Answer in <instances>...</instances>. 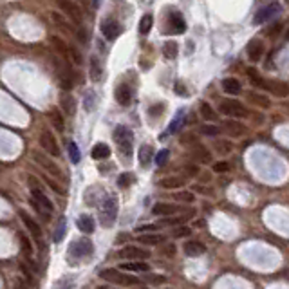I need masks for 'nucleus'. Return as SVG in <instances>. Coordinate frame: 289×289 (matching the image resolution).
Returning <instances> with one entry per match:
<instances>
[{
    "mask_svg": "<svg viewBox=\"0 0 289 289\" xmlns=\"http://www.w3.org/2000/svg\"><path fill=\"white\" fill-rule=\"evenodd\" d=\"M222 128H224V132L231 137H242L246 134V125H242L241 121H237V120H226L222 123Z\"/></svg>",
    "mask_w": 289,
    "mask_h": 289,
    "instance_id": "14",
    "label": "nucleus"
},
{
    "mask_svg": "<svg viewBox=\"0 0 289 289\" xmlns=\"http://www.w3.org/2000/svg\"><path fill=\"white\" fill-rule=\"evenodd\" d=\"M173 199L179 201V203H194L195 195L194 192H179V194L173 195Z\"/></svg>",
    "mask_w": 289,
    "mask_h": 289,
    "instance_id": "45",
    "label": "nucleus"
},
{
    "mask_svg": "<svg viewBox=\"0 0 289 289\" xmlns=\"http://www.w3.org/2000/svg\"><path fill=\"white\" fill-rule=\"evenodd\" d=\"M76 226H78L80 231H83V233H87V235H90L92 231H94V219L90 215H80L78 217V221H76Z\"/></svg>",
    "mask_w": 289,
    "mask_h": 289,
    "instance_id": "25",
    "label": "nucleus"
},
{
    "mask_svg": "<svg viewBox=\"0 0 289 289\" xmlns=\"http://www.w3.org/2000/svg\"><path fill=\"white\" fill-rule=\"evenodd\" d=\"M158 224H147V226H137V231L139 233H152L154 230H158Z\"/></svg>",
    "mask_w": 289,
    "mask_h": 289,
    "instance_id": "54",
    "label": "nucleus"
},
{
    "mask_svg": "<svg viewBox=\"0 0 289 289\" xmlns=\"http://www.w3.org/2000/svg\"><path fill=\"white\" fill-rule=\"evenodd\" d=\"M130 181H132V175H130V173H121L120 179H118V183H120L121 188H126V186L130 184Z\"/></svg>",
    "mask_w": 289,
    "mask_h": 289,
    "instance_id": "52",
    "label": "nucleus"
},
{
    "mask_svg": "<svg viewBox=\"0 0 289 289\" xmlns=\"http://www.w3.org/2000/svg\"><path fill=\"white\" fill-rule=\"evenodd\" d=\"M65 231H67V221L60 219V224H58L56 231H54V242H62L63 237H65Z\"/></svg>",
    "mask_w": 289,
    "mask_h": 289,
    "instance_id": "40",
    "label": "nucleus"
},
{
    "mask_svg": "<svg viewBox=\"0 0 289 289\" xmlns=\"http://www.w3.org/2000/svg\"><path fill=\"white\" fill-rule=\"evenodd\" d=\"M177 92H179V94H181V96H186V92H184L183 85H181V83H177Z\"/></svg>",
    "mask_w": 289,
    "mask_h": 289,
    "instance_id": "62",
    "label": "nucleus"
},
{
    "mask_svg": "<svg viewBox=\"0 0 289 289\" xmlns=\"http://www.w3.org/2000/svg\"><path fill=\"white\" fill-rule=\"evenodd\" d=\"M201 134L213 137V136H217V134H219V128H217L215 125H203V126H201Z\"/></svg>",
    "mask_w": 289,
    "mask_h": 289,
    "instance_id": "46",
    "label": "nucleus"
},
{
    "mask_svg": "<svg viewBox=\"0 0 289 289\" xmlns=\"http://www.w3.org/2000/svg\"><path fill=\"white\" fill-rule=\"evenodd\" d=\"M89 74H90V78H92V82H100V80L103 78L101 63H100V60H98L96 56L90 58V62H89Z\"/></svg>",
    "mask_w": 289,
    "mask_h": 289,
    "instance_id": "26",
    "label": "nucleus"
},
{
    "mask_svg": "<svg viewBox=\"0 0 289 289\" xmlns=\"http://www.w3.org/2000/svg\"><path fill=\"white\" fill-rule=\"evenodd\" d=\"M192 158L201 165H208L211 163V154L210 150L203 145H194V150H192Z\"/></svg>",
    "mask_w": 289,
    "mask_h": 289,
    "instance_id": "20",
    "label": "nucleus"
},
{
    "mask_svg": "<svg viewBox=\"0 0 289 289\" xmlns=\"http://www.w3.org/2000/svg\"><path fill=\"white\" fill-rule=\"evenodd\" d=\"M183 251L186 253V257L195 258V257H201L206 251V246L199 241H186L183 244Z\"/></svg>",
    "mask_w": 289,
    "mask_h": 289,
    "instance_id": "18",
    "label": "nucleus"
},
{
    "mask_svg": "<svg viewBox=\"0 0 289 289\" xmlns=\"http://www.w3.org/2000/svg\"><path fill=\"white\" fill-rule=\"evenodd\" d=\"M230 170V163H226V161H219V163L213 165V172L215 173H224Z\"/></svg>",
    "mask_w": 289,
    "mask_h": 289,
    "instance_id": "51",
    "label": "nucleus"
},
{
    "mask_svg": "<svg viewBox=\"0 0 289 289\" xmlns=\"http://www.w3.org/2000/svg\"><path fill=\"white\" fill-rule=\"evenodd\" d=\"M132 130L128 126L125 125H120L116 126L114 130V141L116 145L120 147V152L125 156V158H130L132 156Z\"/></svg>",
    "mask_w": 289,
    "mask_h": 289,
    "instance_id": "2",
    "label": "nucleus"
},
{
    "mask_svg": "<svg viewBox=\"0 0 289 289\" xmlns=\"http://www.w3.org/2000/svg\"><path fill=\"white\" fill-rule=\"evenodd\" d=\"M33 159H35V163H38L45 172H49L51 175H54V177H60V175H62V172L58 168V165L54 163L53 159H49L47 156H43L42 152H33Z\"/></svg>",
    "mask_w": 289,
    "mask_h": 289,
    "instance_id": "7",
    "label": "nucleus"
},
{
    "mask_svg": "<svg viewBox=\"0 0 289 289\" xmlns=\"http://www.w3.org/2000/svg\"><path fill=\"white\" fill-rule=\"evenodd\" d=\"M183 173L186 177H195V175H199V168L195 165H186V166H183Z\"/></svg>",
    "mask_w": 289,
    "mask_h": 289,
    "instance_id": "49",
    "label": "nucleus"
},
{
    "mask_svg": "<svg viewBox=\"0 0 289 289\" xmlns=\"http://www.w3.org/2000/svg\"><path fill=\"white\" fill-rule=\"evenodd\" d=\"M118 269H123L126 273H148L150 266L147 262H143V260H126Z\"/></svg>",
    "mask_w": 289,
    "mask_h": 289,
    "instance_id": "15",
    "label": "nucleus"
},
{
    "mask_svg": "<svg viewBox=\"0 0 289 289\" xmlns=\"http://www.w3.org/2000/svg\"><path fill=\"white\" fill-rule=\"evenodd\" d=\"M92 251H94V244H92V241H89V239L76 241L69 246V255H73V257H76V258L89 257Z\"/></svg>",
    "mask_w": 289,
    "mask_h": 289,
    "instance_id": "5",
    "label": "nucleus"
},
{
    "mask_svg": "<svg viewBox=\"0 0 289 289\" xmlns=\"http://www.w3.org/2000/svg\"><path fill=\"white\" fill-rule=\"evenodd\" d=\"M51 18H53V22L56 24V26H60L63 29V31H67V33H71V27L65 24V22L62 20V16L58 15V13H51Z\"/></svg>",
    "mask_w": 289,
    "mask_h": 289,
    "instance_id": "48",
    "label": "nucleus"
},
{
    "mask_svg": "<svg viewBox=\"0 0 289 289\" xmlns=\"http://www.w3.org/2000/svg\"><path fill=\"white\" fill-rule=\"evenodd\" d=\"M101 33H103V37H105L107 40H116V38L120 37L121 27L116 20L107 18V20L101 22Z\"/></svg>",
    "mask_w": 289,
    "mask_h": 289,
    "instance_id": "13",
    "label": "nucleus"
},
{
    "mask_svg": "<svg viewBox=\"0 0 289 289\" xmlns=\"http://www.w3.org/2000/svg\"><path fill=\"white\" fill-rule=\"evenodd\" d=\"M184 184L183 177H165L159 181V186L165 190H177Z\"/></svg>",
    "mask_w": 289,
    "mask_h": 289,
    "instance_id": "27",
    "label": "nucleus"
},
{
    "mask_svg": "<svg viewBox=\"0 0 289 289\" xmlns=\"http://www.w3.org/2000/svg\"><path fill=\"white\" fill-rule=\"evenodd\" d=\"M213 148H215L217 154H221V156H228V154H231V150H233L231 143L226 141V139H217V141L213 143Z\"/></svg>",
    "mask_w": 289,
    "mask_h": 289,
    "instance_id": "33",
    "label": "nucleus"
},
{
    "mask_svg": "<svg viewBox=\"0 0 289 289\" xmlns=\"http://www.w3.org/2000/svg\"><path fill=\"white\" fill-rule=\"evenodd\" d=\"M137 241L143 246H159V244L165 242V237L159 235V233H141V235L137 237Z\"/></svg>",
    "mask_w": 289,
    "mask_h": 289,
    "instance_id": "24",
    "label": "nucleus"
},
{
    "mask_svg": "<svg viewBox=\"0 0 289 289\" xmlns=\"http://www.w3.org/2000/svg\"><path fill=\"white\" fill-rule=\"evenodd\" d=\"M147 282L148 284H165L166 277L165 275H147Z\"/></svg>",
    "mask_w": 289,
    "mask_h": 289,
    "instance_id": "47",
    "label": "nucleus"
},
{
    "mask_svg": "<svg viewBox=\"0 0 289 289\" xmlns=\"http://www.w3.org/2000/svg\"><path fill=\"white\" fill-rule=\"evenodd\" d=\"M130 289H147V288H145V284H136V286H132Z\"/></svg>",
    "mask_w": 289,
    "mask_h": 289,
    "instance_id": "64",
    "label": "nucleus"
},
{
    "mask_svg": "<svg viewBox=\"0 0 289 289\" xmlns=\"http://www.w3.org/2000/svg\"><path fill=\"white\" fill-rule=\"evenodd\" d=\"M179 210L177 205H172V203H156L152 208L154 215H161V217H170L175 215Z\"/></svg>",
    "mask_w": 289,
    "mask_h": 289,
    "instance_id": "19",
    "label": "nucleus"
},
{
    "mask_svg": "<svg viewBox=\"0 0 289 289\" xmlns=\"http://www.w3.org/2000/svg\"><path fill=\"white\" fill-rule=\"evenodd\" d=\"M163 109L165 107L163 105H156V107H152V109H150V114H161V112H163Z\"/></svg>",
    "mask_w": 289,
    "mask_h": 289,
    "instance_id": "60",
    "label": "nucleus"
},
{
    "mask_svg": "<svg viewBox=\"0 0 289 289\" xmlns=\"http://www.w3.org/2000/svg\"><path fill=\"white\" fill-rule=\"evenodd\" d=\"M266 89L271 90L275 96H279V98H286L289 94V87L288 83L284 82H279V80H275V82H266Z\"/></svg>",
    "mask_w": 289,
    "mask_h": 289,
    "instance_id": "23",
    "label": "nucleus"
},
{
    "mask_svg": "<svg viewBox=\"0 0 289 289\" xmlns=\"http://www.w3.org/2000/svg\"><path fill=\"white\" fill-rule=\"evenodd\" d=\"M65 56H67L73 63H76V65H82V63H83V56L80 54V51L76 47L67 45V53H65Z\"/></svg>",
    "mask_w": 289,
    "mask_h": 289,
    "instance_id": "34",
    "label": "nucleus"
},
{
    "mask_svg": "<svg viewBox=\"0 0 289 289\" xmlns=\"http://www.w3.org/2000/svg\"><path fill=\"white\" fill-rule=\"evenodd\" d=\"M195 190H197V192H201V194H210V190L205 188V186H195Z\"/></svg>",
    "mask_w": 289,
    "mask_h": 289,
    "instance_id": "61",
    "label": "nucleus"
},
{
    "mask_svg": "<svg viewBox=\"0 0 289 289\" xmlns=\"http://www.w3.org/2000/svg\"><path fill=\"white\" fill-rule=\"evenodd\" d=\"M58 5H60V9H62L63 13L74 22V24H82L83 15H82V9H80L78 5L73 4L71 0H58Z\"/></svg>",
    "mask_w": 289,
    "mask_h": 289,
    "instance_id": "8",
    "label": "nucleus"
},
{
    "mask_svg": "<svg viewBox=\"0 0 289 289\" xmlns=\"http://www.w3.org/2000/svg\"><path fill=\"white\" fill-rule=\"evenodd\" d=\"M101 280H107V282H112V284H120V286H136L139 284V279L134 277L130 273H125V271H121V269H116V268H107V269H101L100 273H98Z\"/></svg>",
    "mask_w": 289,
    "mask_h": 289,
    "instance_id": "1",
    "label": "nucleus"
},
{
    "mask_svg": "<svg viewBox=\"0 0 289 289\" xmlns=\"http://www.w3.org/2000/svg\"><path fill=\"white\" fill-rule=\"evenodd\" d=\"M20 269H22V273L26 275V279H27V280H31V279H33V277H31V273H29V269H27V266H26V264H20Z\"/></svg>",
    "mask_w": 289,
    "mask_h": 289,
    "instance_id": "59",
    "label": "nucleus"
},
{
    "mask_svg": "<svg viewBox=\"0 0 289 289\" xmlns=\"http://www.w3.org/2000/svg\"><path fill=\"white\" fill-rule=\"evenodd\" d=\"M183 123V114H179V118L172 123V126H170V132H175L179 128V125Z\"/></svg>",
    "mask_w": 289,
    "mask_h": 289,
    "instance_id": "56",
    "label": "nucleus"
},
{
    "mask_svg": "<svg viewBox=\"0 0 289 289\" xmlns=\"http://www.w3.org/2000/svg\"><path fill=\"white\" fill-rule=\"evenodd\" d=\"M248 74H249V80L255 87H260V89H266V80H262L258 76V73L255 69H248Z\"/></svg>",
    "mask_w": 289,
    "mask_h": 289,
    "instance_id": "39",
    "label": "nucleus"
},
{
    "mask_svg": "<svg viewBox=\"0 0 289 289\" xmlns=\"http://www.w3.org/2000/svg\"><path fill=\"white\" fill-rule=\"evenodd\" d=\"M246 98L251 105H257V107H260V109H269V107H271V100H269L268 96L260 94V92H255V90L248 92Z\"/></svg>",
    "mask_w": 289,
    "mask_h": 289,
    "instance_id": "21",
    "label": "nucleus"
},
{
    "mask_svg": "<svg viewBox=\"0 0 289 289\" xmlns=\"http://www.w3.org/2000/svg\"><path fill=\"white\" fill-rule=\"evenodd\" d=\"M163 54L165 58H168V60H173V58L177 56V43L175 42H166L163 45Z\"/></svg>",
    "mask_w": 289,
    "mask_h": 289,
    "instance_id": "38",
    "label": "nucleus"
},
{
    "mask_svg": "<svg viewBox=\"0 0 289 289\" xmlns=\"http://www.w3.org/2000/svg\"><path fill=\"white\" fill-rule=\"evenodd\" d=\"M221 112L230 116V118H246L248 111L241 101L237 100H222L221 101Z\"/></svg>",
    "mask_w": 289,
    "mask_h": 289,
    "instance_id": "4",
    "label": "nucleus"
},
{
    "mask_svg": "<svg viewBox=\"0 0 289 289\" xmlns=\"http://www.w3.org/2000/svg\"><path fill=\"white\" fill-rule=\"evenodd\" d=\"M152 24H154L152 15H145L141 18V22H139V33H141V35H148L150 29H152Z\"/></svg>",
    "mask_w": 289,
    "mask_h": 289,
    "instance_id": "37",
    "label": "nucleus"
},
{
    "mask_svg": "<svg viewBox=\"0 0 289 289\" xmlns=\"http://www.w3.org/2000/svg\"><path fill=\"white\" fill-rule=\"evenodd\" d=\"M262 53H264L262 42L257 40V38L249 40V43H248V56H249V60H251V62H258L260 56H262Z\"/></svg>",
    "mask_w": 289,
    "mask_h": 289,
    "instance_id": "22",
    "label": "nucleus"
},
{
    "mask_svg": "<svg viewBox=\"0 0 289 289\" xmlns=\"http://www.w3.org/2000/svg\"><path fill=\"white\" fill-rule=\"evenodd\" d=\"M120 257L128 258V260H147L150 257V253L139 246H125L120 251Z\"/></svg>",
    "mask_w": 289,
    "mask_h": 289,
    "instance_id": "11",
    "label": "nucleus"
},
{
    "mask_svg": "<svg viewBox=\"0 0 289 289\" xmlns=\"http://www.w3.org/2000/svg\"><path fill=\"white\" fill-rule=\"evenodd\" d=\"M190 233H192V230H190L188 226H183V224H179V226H173L172 237H173V239H184V237H188Z\"/></svg>",
    "mask_w": 289,
    "mask_h": 289,
    "instance_id": "42",
    "label": "nucleus"
},
{
    "mask_svg": "<svg viewBox=\"0 0 289 289\" xmlns=\"http://www.w3.org/2000/svg\"><path fill=\"white\" fill-rule=\"evenodd\" d=\"M31 195H33L31 199L35 201V203H37V205L40 206V208H42V210L45 211L47 215H51V213H53V211H54V205L51 203V199H49L47 195L43 194L42 188H31Z\"/></svg>",
    "mask_w": 289,
    "mask_h": 289,
    "instance_id": "9",
    "label": "nucleus"
},
{
    "mask_svg": "<svg viewBox=\"0 0 289 289\" xmlns=\"http://www.w3.org/2000/svg\"><path fill=\"white\" fill-rule=\"evenodd\" d=\"M20 219H22V222H24V226L29 230V233H31L37 241H40V239H42V228L38 226V222L35 221V219H31L24 210H20Z\"/></svg>",
    "mask_w": 289,
    "mask_h": 289,
    "instance_id": "17",
    "label": "nucleus"
},
{
    "mask_svg": "<svg viewBox=\"0 0 289 289\" xmlns=\"http://www.w3.org/2000/svg\"><path fill=\"white\" fill-rule=\"evenodd\" d=\"M49 42H51V45H53V47L56 49V51H58L60 54H65V53H67V43L63 42V40H62L60 37L53 35V37L49 38Z\"/></svg>",
    "mask_w": 289,
    "mask_h": 289,
    "instance_id": "36",
    "label": "nucleus"
},
{
    "mask_svg": "<svg viewBox=\"0 0 289 289\" xmlns=\"http://www.w3.org/2000/svg\"><path fill=\"white\" fill-rule=\"evenodd\" d=\"M168 158H170V152L168 150H161V152L156 156V163H158V166H163L166 161H168Z\"/></svg>",
    "mask_w": 289,
    "mask_h": 289,
    "instance_id": "50",
    "label": "nucleus"
},
{
    "mask_svg": "<svg viewBox=\"0 0 289 289\" xmlns=\"http://www.w3.org/2000/svg\"><path fill=\"white\" fill-rule=\"evenodd\" d=\"M116 217H118V199L114 195H109L103 205H101V211H100V222L103 228H111L114 224Z\"/></svg>",
    "mask_w": 289,
    "mask_h": 289,
    "instance_id": "3",
    "label": "nucleus"
},
{
    "mask_svg": "<svg viewBox=\"0 0 289 289\" xmlns=\"http://www.w3.org/2000/svg\"><path fill=\"white\" fill-rule=\"evenodd\" d=\"M184 29H186V24H184V18L179 11H173L168 16V31L173 35H183Z\"/></svg>",
    "mask_w": 289,
    "mask_h": 289,
    "instance_id": "12",
    "label": "nucleus"
},
{
    "mask_svg": "<svg viewBox=\"0 0 289 289\" xmlns=\"http://www.w3.org/2000/svg\"><path fill=\"white\" fill-rule=\"evenodd\" d=\"M201 181L208 183V181H210V173H203V175H201Z\"/></svg>",
    "mask_w": 289,
    "mask_h": 289,
    "instance_id": "63",
    "label": "nucleus"
},
{
    "mask_svg": "<svg viewBox=\"0 0 289 289\" xmlns=\"http://www.w3.org/2000/svg\"><path fill=\"white\" fill-rule=\"evenodd\" d=\"M69 156H71V161H73L74 165H78L80 159H82V156H80V148L74 141L69 143Z\"/></svg>",
    "mask_w": 289,
    "mask_h": 289,
    "instance_id": "43",
    "label": "nucleus"
},
{
    "mask_svg": "<svg viewBox=\"0 0 289 289\" xmlns=\"http://www.w3.org/2000/svg\"><path fill=\"white\" fill-rule=\"evenodd\" d=\"M222 89H224V92H228V94H239L242 90V87H241V83H239V80L226 78L222 82Z\"/></svg>",
    "mask_w": 289,
    "mask_h": 289,
    "instance_id": "30",
    "label": "nucleus"
},
{
    "mask_svg": "<svg viewBox=\"0 0 289 289\" xmlns=\"http://www.w3.org/2000/svg\"><path fill=\"white\" fill-rule=\"evenodd\" d=\"M280 11H282V7H280L277 2L264 5V7H260V9L257 11V15H255V24H262V22L269 20V18H275Z\"/></svg>",
    "mask_w": 289,
    "mask_h": 289,
    "instance_id": "10",
    "label": "nucleus"
},
{
    "mask_svg": "<svg viewBox=\"0 0 289 289\" xmlns=\"http://www.w3.org/2000/svg\"><path fill=\"white\" fill-rule=\"evenodd\" d=\"M165 255H166V257H173V255H175V246H173V244H168V246L165 248Z\"/></svg>",
    "mask_w": 289,
    "mask_h": 289,
    "instance_id": "57",
    "label": "nucleus"
},
{
    "mask_svg": "<svg viewBox=\"0 0 289 289\" xmlns=\"http://www.w3.org/2000/svg\"><path fill=\"white\" fill-rule=\"evenodd\" d=\"M40 147L43 148V152H47L49 156H53V158H58V156H60V148H58L56 137H54L49 130H43L42 134H40Z\"/></svg>",
    "mask_w": 289,
    "mask_h": 289,
    "instance_id": "6",
    "label": "nucleus"
},
{
    "mask_svg": "<svg viewBox=\"0 0 289 289\" xmlns=\"http://www.w3.org/2000/svg\"><path fill=\"white\" fill-rule=\"evenodd\" d=\"M199 112H201V116H203V120H206V121L217 120V112L213 111L210 103H206V101H203V103L199 105Z\"/></svg>",
    "mask_w": 289,
    "mask_h": 289,
    "instance_id": "31",
    "label": "nucleus"
},
{
    "mask_svg": "<svg viewBox=\"0 0 289 289\" xmlns=\"http://www.w3.org/2000/svg\"><path fill=\"white\" fill-rule=\"evenodd\" d=\"M60 105H62V109H63V112L65 114H69V116H73L74 114V98L69 92H63L62 96H60Z\"/></svg>",
    "mask_w": 289,
    "mask_h": 289,
    "instance_id": "28",
    "label": "nucleus"
},
{
    "mask_svg": "<svg viewBox=\"0 0 289 289\" xmlns=\"http://www.w3.org/2000/svg\"><path fill=\"white\" fill-rule=\"evenodd\" d=\"M181 143H183V145H190V147H194V145H197V137H195L194 134H186V136L181 137Z\"/></svg>",
    "mask_w": 289,
    "mask_h": 289,
    "instance_id": "53",
    "label": "nucleus"
},
{
    "mask_svg": "<svg viewBox=\"0 0 289 289\" xmlns=\"http://www.w3.org/2000/svg\"><path fill=\"white\" fill-rule=\"evenodd\" d=\"M78 38H80V42H82V43H87V38H89V37H87V31H85L83 27H82V29L78 31Z\"/></svg>",
    "mask_w": 289,
    "mask_h": 289,
    "instance_id": "58",
    "label": "nucleus"
},
{
    "mask_svg": "<svg viewBox=\"0 0 289 289\" xmlns=\"http://www.w3.org/2000/svg\"><path fill=\"white\" fill-rule=\"evenodd\" d=\"M114 96H116V101H118L120 105L126 107V105H130V101H132V96H134V92H132V87H130V85L121 83L120 87L116 89Z\"/></svg>",
    "mask_w": 289,
    "mask_h": 289,
    "instance_id": "16",
    "label": "nucleus"
},
{
    "mask_svg": "<svg viewBox=\"0 0 289 289\" xmlns=\"http://www.w3.org/2000/svg\"><path fill=\"white\" fill-rule=\"evenodd\" d=\"M184 219L183 215L179 217V215H170V217H165V219H161L159 221V224L158 226L159 228H163V226H179V224H184Z\"/></svg>",
    "mask_w": 289,
    "mask_h": 289,
    "instance_id": "32",
    "label": "nucleus"
},
{
    "mask_svg": "<svg viewBox=\"0 0 289 289\" xmlns=\"http://www.w3.org/2000/svg\"><path fill=\"white\" fill-rule=\"evenodd\" d=\"M49 118H51V123L54 125V128H58V130L62 132L63 130V118H62V114L58 111H51V114H49Z\"/></svg>",
    "mask_w": 289,
    "mask_h": 289,
    "instance_id": "44",
    "label": "nucleus"
},
{
    "mask_svg": "<svg viewBox=\"0 0 289 289\" xmlns=\"http://www.w3.org/2000/svg\"><path fill=\"white\" fill-rule=\"evenodd\" d=\"M20 246H22V251H24V255L27 257V260H31L33 246H31V242H29V239H27L26 235H20Z\"/></svg>",
    "mask_w": 289,
    "mask_h": 289,
    "instance_id": "41",
    "label": "nucleus"
},
{
    "mask_svg": "<svg viewBox=\"0 0 289 289\" xmlns=\"http://www.w3.org/2000/svg\"><path fill=\"white\" fill-rule=\"evenodd\" d=\"M280 29H282V24H275V26H271L268 29V35H269V37H273V35H279Z\"/></svg>",
    "mask_w": 289,
    "mask_h": 289,
    "instance_id": "55",
    "label": "nucleus"
},
{
    "mask_svg": "<svg viewBox=\"0 0 289 289\" xmlns=\"http://www.w3.org/2000/svg\"><path fill=\"white\" fill-rule=\"evenodd\" d=\"M92 158L94 159H107L111 158V148H109V145H105V143H98V145H94V148H92Z\"/></svg>",
    "mask_w": 289,
    "mask_h": 289,
    "instance_id": "29",
    "label": "nucleus"
},
{
    "mask_svg": "<svg viewBox=\"0 0 289 289\" xmlns=\"http://www.w3.org/2000/svg\"><path fill=\"white\" fill-rule=\"evenodd\" d=\"M152 147H148V145H143L141 150H139V161H141V165H150V159H152Z\"/></svg>",
    "mask_w": 289,
    "mask_h": 289,
    "instance_id": "35",
    "label": "nucleus"
}]
</instances>
